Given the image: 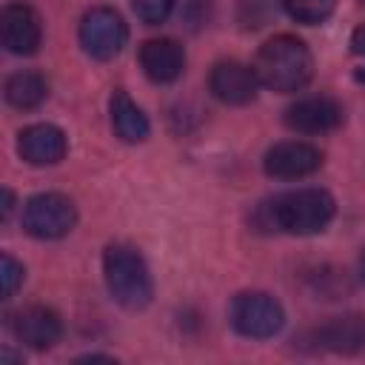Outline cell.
<instances>
[{"instance_id": "cell-1", "label": "cell", "mask_w": 365, "mask_h": 365, "mask_svg": "<svg viewBox=\"0 0 365 365\" xmlns=\"http://www.w3.org/2000/svg\"><path fill=\"white\" fill-rule=\"evenodd\" d=\"M254 71L259 77V86L279 94H291L308 86L314 74V60L302 40L291 34H277L259 46L254 57Z\"/></svg>"}, {"instance_id": "cell-2", "label": "cell", "mask_w": 365, "mask_h": 365, "mask_svg": "<svg viewBox=\"0 0 365 365\" xmlns=\"http://www.w3.org/2000/svg\"><path fill=\"white\" fill-rule=\"evenodd\" d=\"M103 277L114 302L128 311H140L154 297V282L143 254L125 242H114L103 254Z\"/></svg>"}, {"instance_id": "cell-3", "label": "cell", "mask_w": 365, "mask_h": 365, "mask_svg": "<svg viewBox=\"0 0 365 365\" xmlns=\"http://www.w3.org/2000/svg\"><path fill=\"white\" fill-rule=\"evenodd\" d=\"M334 197L322 188H297V191H285L271 202V220L277 228L297 234V237H308L322 231L331 220H334Z\"/></svg>"}, {"instance_id": "cell-4", "label": "cell", "mask_w": 365, "mask_h": 365, "mask_svg": "<svg viewBox=\"0 0 365 365\" xmlns=\"http://www.w3.org/2000/svg\"><path fill=\"white\" fill-rule=\"evenodd\" d=\"M77 222V208L66 194H34L23 205V228L37 240H60Z\"/></svg>"}, {"instance_id": "cell-5", "label": "cell", "mask_w": 365, "mask_h": 365, "mask_svg": "<svg viewBox=\"0 0 365 365\" xmlns=\"http://www.w3.org/2000/svg\"><path fill=\"white\" fill-rule=\"evenodd\" d=\"M282 322H285V311L271 294L245 291V294H237L231 302V325L242 336L268 339L279 334Z\"/></svg>"}, {"instance_id": "cell-6", "label": "cell", "mask_w": 365, "mask_h": 365, "mask_svg": "<svg viewBox=\"0 0 365 365\" xmlns=\"http://www.w3.org/2000/svg\"><path fill=\"white\" fill-rule=\"evenodd\" d=\"M80 46L88 57L94 60H111L123 51L125 40H128V29L125 20L108 9V6H97L91 11L83 14L80 20Z\"/></svg>"}, {"instance_id": "cell-7", "label": "cell", "mask_w": 365, "mask_h": 365, "mask_svg": "<svg viewBox=\"0 0 365 365\" xmlns=\"http://www.w3.org/2000/svg\"><path fill=\"white\" fill-rule=\"evenodd\" d=\"M208 88L225 106H248L259 91V77L254 66H245L240 60H222L211 68Z\"/></svg>"}, {"instance_id": "cell-8", "label": "cell", "mask_w": 365, "mask_h": 365, "mask_svg": "<svg viewBox=\"0 0 365 365\" xmlns=\"http://www.w3.org/2000/svg\"><path fill=\"white\" fill-rule=\"evenodd\" d=\"M322 165V154L317 145L302 143V140H288V143H277L274 148H268L262 168L268 177L277 180H299L314 174Z\"/></svg>"}, {"instance_id": "cell-9", "label": "cell", "mask_w": 365, "mask_h": 365, "mask_svg": "<svg viewBox=\"0 0 365 365\" xmlns=\"http://www.w3.org/2000/svg\"><path fill=\"white\" fill-rule=\"evenodd\" d=\"M342 117H345V111L334 97L317 94V97H302L294 106H288L285 125L299 134H325V131L339 128Z\"/></svg>"}, {"instance_id": "cell-10", "label": "cell", "mask_w": 365, "mask_h": 365, "mask_svg": "<svg viewBox=\"0 0 365 365\" xmlns=\"http://www.w3.org/2000/svg\"><path fill=\"white\" fill-rule=\"evenodd\" d=\"M66 151H68V140L51 123H34L23 128L17 137V154L29 165H54L66 157Z\"/></svg>"}, {"instance_id": "cell-11", "label": "cell", "mask_w": 365, "mask_h": 365, "mask_svg": "<svg viewBox=\"0 0 365 365\" xmlns=\"http://www.w3.org/2000/svg\"><path fill=\"white\" fill-rule=\"evenodd\" d=\"M0 31H3V46L11 54H34L40 46V20L31 6L26 3H9L0 14Z\"/></svg>"}, {"instance_id": "cell-12", "label": "cell", "mask_w": 365, "mask_h": 365, "mask_svg": "<svg viewBox=\"0 0 365 365\" xmlns=\"http://www.w3.org/2000/svg\"><path fill=\"white\" fill-rule=\"evenodd\" d=\"M11 331L23 345H29L34 351H46L60 339L63 322H60L57 311H51L46 305H29V308L14 314Z\"/></svg>"}, {"instance_id": "cell-13", "label": "cell", "mask_w": 365, "mask_h": 365, "mask_svg": "<svg viewBox=\"0 0 365 365\" xmlns=\"http://www.w3.org/2000/svg\"><path fill=\"white\" fill-rule=\"evenodd\" d=\"M140 66L151 83H174L185 68V51L171 37H154L145 40L140 48Z\"/></svg>"}, {"instance_id": "cell-14", "label": "cell", "mask_w": 365, "mask_h": 365, "mask_svg": "<svg viewBox=\"0 0 365 365\" xmlns=\"http://www.w3.org/2000/svg\"><path fill=\"white\" fill-rule=\"evenodd\" d=\"M314 339L334 354H356L365 348V317L348 314V317L328 319L314 331Z\"/></svg>"}, {"instance_id": "cell-15", "label": "cell", "mask_w": 365, "mask_h": 365, "mask_svg": "<svg viewBox=\"0 0 365 365\" xmlns=\"http://www.w3.org/2000/svg\"><path fill=\"white\" fill-rule=\"evenodd\" d=\"M108 114H111V128L123 143H143L148 137V117L125 91L111 94Z\"/></svg>"}, {"instance_id": "cell-16", "label": "cell", "mask_w": 365, "mask_h": 365, "mask_svg": "<svg viewBox=\"0 0 365 365\" xmlns=\"http://www.w3.org/2000/svg\"><path fill=\"white\" fill-rule=\"evenodd\" d=\"M48 97V83L40 71H14L6 80V100L20 111L37 108Z\"/></svg>"}, {"instance_id": "cell-17", "label": "cell", "mask_w": 365, "mask_h": 365, "mask_svg": "<svg viewBox=\"0 0 365 365\" xmlns=\"http://www.w3.org/2000/svg\"><path fill=\"white\" fill-rule=\"evenodd\" d=\"M279 3L297 23H305V26L325 23L336 9V0H279Z\"/></svg>"}, {"instance_id": "cell-18", "label": "cell", "mask_w": 365, "mask_h": 365, "mask_svg": "<svg viewBox=\"0 0 365 365\" xmlns=\"http://www.w3.org/2000/svg\"><path fill=\"white\" fill-rule=\"evenodd\" d=\"M174 9V0H134V14L148 23V26H157L163 23Z\"/></svg>"}, {"instance_id": "cell-19", "label": "cell", "mask_w": 365, "mask_h": 365, "mask_svg": "<svg viewBox=\"0 0 365 365\" xmlns=\"http://www.w3.org/2000/svg\"><path fill=\"white\" fill-rule=\"evenodd\" d=\"M0 279H3V297H14L17 288L23 285V265L11 257V254H3V262H0Z\"/></svg>"}, {"instance_id": "cell-20", "label": "cell", "mask_w": 365, "mask_h": 365, "mask_svg": "<svg viewBox=\"0 0 365 365\" xmlns=\"http://www.w3.org/2000/svg\"><path fill=\"white\" fill-rule=\"evenodd\" d=\"M351 48H354V54L365 57V26H359V29L351 34Z\"/></svg>"}, {"instance_id": "cell-21", "label": "cell", "mask_w": 365, "mask_h": 365, "mask_svg": "<svg viewBox=\"0 0 365 365\" xmlns=\"http://www.w3.org/2000/svg\"><path fill=\"white\" fill-rule=\"evenodd\" d=\"M11 205H14V197H11V191L6 188V191H3V217H9V211H11Z\"/></svg>"}, {"instance_id": "cell-22", "label": "cell", "mask_w": 365, "mask_h": 365, "mask_svg": "<svg viewBox=\"0 0 365 365\" xmlns=\"http://www.w3.org/2000/svg\"><path fill=\"white\" fill-rule=\"evenodd\" d=\"M359 277L365 279V251H362V257H359Z\"/></svg>"}, {"instance_id": "cell-23", "label": "cell", "mask_w": 365, "mask_h": 365, "mask_svg": "<svg viewBox=\"0 0 365 365\" xmlns=\"http://www.w3.org/2000/svg\"><path fill=\"white\" fill-rule=\"evenodd\" d=\"M359 77H362V80H365V68H362V71H359Z\"/></svg>"}, {"instance_id": "cell-24", "label": "cell", "mask_w": 365, "mask_h": 365, "mask_svg": "<svg viewBox=\"0 0 365 365\" xmlns=\"http://www.w3.org/2000/svg\"><path fill=\"white\" fill-rule=\"evenodd\" d=\"M362 3H365V0H362Z\"/></svg>"}]
</instances>
